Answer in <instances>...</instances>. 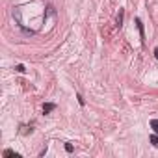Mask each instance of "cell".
I'll return each mask as SVG.
<instances>
[{"label":"cell","instance_id":"cell-1","mask_svg":"<svg viewBox=\"0 0 158 158\" xmlns=\"http://www.w3.org/2000/svg\"><path fill=\"white\" fill-rule=\"evenodd\" d=\"M2 154H4V158H21V154L15 152V151H11V149H6Z\"/></svg>","mask_w":158,"mask_h":158},{"label":"cell","instance_id":"cell-2","mask_svg":"<svg viewBox=\"0 0 158 158\" xmlns=\"http://www.w3.org/2000/svg\"><path fill=\"white\" fill-rule=\"evenodd\" d=\"M136 24H138V30H139V37H141V43H145V32H143V24L139 19H136Z\"/></svg>","mask_w":158,"mask_h":158},{"label":"cell","instance_id":"cell-3","mask_svg":"<svg viewBox=\"0 0 158 158\" xmlns=\"http://www.w3.org/2000/svg\"><path fill=\"white\" fill-rule=\"evenodd\" d=\"M52 110H56V104H54V102H47V104H43V114H50Z\"/></svg>","mask_w":158,"mask_h":158},{"label":"cell","instance_id":"cell-4","mask_svg":"<svg viewBox=\"0 0 158 158\" xmlns=\"http://www.w3.org/2000/svg\"><path fill=\"white\" fill-rule=\"evenodd\" d=\"M123 17H125V10H119V15H117V26L119 28L123 26Z\"/></svg>","mask_w":158,"mask_h":158},{"label":"cell","instance_id":"cell-5","mask_svg":"<svg viewBox=\"0 0 158 158\" xmlns=\"http://www.w3.org/2000/svg\"><path fill=\"white\" fill-rule=\"evenodd\" d=\"M151 128L154 130V134H158V119H152L151 121Z\"/></svg>","mask_w":158,"mask_h":158},{"label":"cell","instance_id":"cell-6","mask_svg":"<svg viewBox=\"0 0 158 158\" xmlns=\"http://www.w3.org/2000/svg\"><path fill=\"white\" fill-rule=\"evenodd\" d=\"M151 143H152L154 147H158V134H152V136H151Z\"/></svg>","mask_w":158,"mask_h":158},{"label":"cell","instance_id":"cell-7","mask_svg":"<svg viewBox=\"0 0 158 158\" xmlns=\"http://www.w3.org/2000/svg\"><path fill=\"white\" fill-rule=\"evenodd\" d=\"M15 71H19V73H24L26 69H24V65H17V67H15Z\"/></svg>","mask_w":158,"mask_h":158},{"label":"cell","instance_id":"cell-8","mask_svg":"<svg viewBox=\"0 0 158 158\" xmlns=\"http://www.w3.org/2000/svg\"><path fill=\"white\" fill-rule=\"evenodd\" d=\"M65 151H67V152H73V145H71V143H65Z\"/></svg>","mask_w":158,"mask_h":158},{"label":"cell","instance_id":"cell-9","mask_svg":"<svg viewBox=\"0 0 158 158\" xmlns=\"http://www.w3.org/2000/svg\"><path fill=\"white\" fill-rule=\"evenodd\" d=\"M76 99H78V102H80V104L84 106V99H82V95H76Z\"/></svg>","mask_w":158,"mask_h":158},{"label":"cell","instance_id":"cell-10","mask_svg":"<svg viewBox=\"0 0 158 158\" xmlns=\"http://www.w3.org/2000/svg\"><path fill=\"white\" fill-rule=\"evenodd\" d=\"M154 58L158 60V45H156V48H154Z\"/></svg>","mask_w":158,"mask_h":158}]
</instances>
